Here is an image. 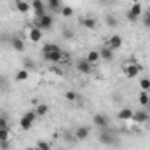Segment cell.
Wrapping results in <instances>:
<instances>
[{
    "instance_id": "12",
    "label": "cell",
    "mask_w": 150,
    "mask_h": 150,
    "mask_svg": "<svg viewBox=\"0 0 150 150\" xmlns=\"http://www.w3.org/2000/svg\"><path fill=\"white\" fill-rule=\"evenodd\" d=\"M42 37H44V32H42L38 26H35V25L28 30V38H30L32 42H40V40H42Z\"/></svg>"
},
{
    "instance_id": "17",
    "label": "cell",
    "mask_w": 150,
    "mask_h": 150,
    "mask_svg": "<svg viewBox=\"0 0 150 150\" xmlns=\"http://www.w3.org/2000/svg\"><path fill=\"white\" fill-rule=\"evenodd\" d=\"M16 9H18L21 14H26V12L32 11V5H30V2H26V0H16Z\"/></svg>"
},
{
    "instance_id": "30",
    "label": "cell",
    "mask_w": 150,
    "mask_h": 150,
    "mask_svg": "<svg viewBox=\"0 0 150 150\" xmlns=\"http://www.w3.org/2000/svg\"><path fill=\"white\" fill-rule=\"evenodd\" d=\"M140 87H142V91H150V79L147 77H143V79H140Z\"/></svg>"
},
{
    "instance_id": "11",
    "label": "cell",
    "mask_w": 150,
    "mask_h": 150,
    "mask_svg": "<svg viewBox=\"0 0 150 150\" xmlns=\"http://www.w3.org/2000/svg\"><path fill=\"white\" fill-rule=\"evenodd\" d=\"M74 133H75V138H77L79 142H82V140H87V138H89L91 129H89V126H79Z\"/></svg>"
},
{
    "instance_id": "21",
    "label": "cell",
    "mask_w": 150,
    "mask_h": 150,
    "mask_svg": "<svg viewBox=\"0 0 150 150\" xmlns=\"http://www.w3.org/2000/svg\"><path fill=\"white\" fill-rule=\"evenodd\" d=\"M86 59L93 65V63H98L100 61V51H89L87 52V56H86Z\"/></svg>"
},
{
    "instance_id": "16",
    "label": "cell",
    "mask_w": 150,
    "mask_h": 150,
    "mask_svg": "<svg viewBox=\"0 0 150 150\" xmlns=\"http://www.w3.org/2000/svg\"><path fill=\"white\" fill-rule=\"evenodd\" d=\"M133 115H134V110L131 108H122L117 112V119L119 120H133Z\"/></svg>"
},
{
    "instance_id": "28",
    "label": "cell",
    "mask_w": 150,
    "mask_h": 150,
    "mask_svg": "<svg viewBox=\"0 0 150 150\" xmlns=\"http://www.w3.org/2000/svg\"><path fill=\"white\" fill-rule=\"evenodd\" d=\"M28 77H30V72H28L26 68L16 72V80H28Z\"/></svg>"
},
{
    "instance_id": "38",
    "label": "cell",
    "mask_w": 150,
    "mask_h": 150,
    "mask_svg": "<svg viewBox=\"0 0 150 150\" xmlns=\"http://www.w3.org/2000/svg\"><path fill=\"white\" fill-rule=\"evenodd\" d=\"M4 126H9V120H7V115H0V127Z\"/></svg>"
},
{
    "instance_id": "39",
    "label": "cell",
    "mask_w": 150,
    "mask_h": 150,
    "mask_svg": "<svg viewBox=\"0 0 150 150\" xmlns=\"http://www.w3.org/2000/svg\"><path fill=\"white\" fill-rule=\"evenodd\" d=\"M100 2H101L103 5H112V4H115V2H117V0H100Z\"/></svg>"
},
{
    "instance_id": "27",
    "label": "cell",
    "mask_w": 150,
    "mask_h": 150,
    "mask_svg": "<svg viewBox=\"0 0 150 150\" xmlns=\"http://www.w3.org/2000/svg\"><path fill=\"white\" fill-rule=\"evenodd\" d=\"M59 14H61L63 18H72V16H74V9H72L70 5H63L61 11H59Z\"/></svg>"
},
{
    "instance_id": "6",
    "label": "cell",
    "mask_w": 150,
    "mask_h": 150,
    "mask_svg": "<svg viewBox=\"0 0 150 150\" xmlns=\"http://www.w3.org/2000/svg\"><path fill=\"white\" fill-rule=\"evenodd\" d=\"M93 124H94L96 127H100V129H108L110 120H108V117H107L105 113H94V115H93Z\"/></svg>"
},
{
    "instance_id": "18",
    "label": "cell",
    "mask_w": 150,
    "mask_h": 150,
    "mask_svg": "<svg viewBox=\"0 0 150 150\" xmlns=\"http://www.w3.org/2000/svg\"><path fill=\"white\" fill-rule=\"evenodd\" d=\"M47 7L51 12H59L63 4H61V0H47Z\"/></svg>"
},
{
    "instance_id": "24",
    "label": "cell",
    "mask_w": 150,
    "mask_h": 150,
    "mask_svg": "<svg viewBox=\"0 0 150 150\" xmlns=\"http://www.w3.org/2000/svg\"><path fill=\"white\" fill-rule=\"evenodd\" d=\"M63 140H65V142H68V143H74V142H77L75 133H74V131H70V129H65V131H63Z\"/></svg>"
},
{
    "instance_id": "13",
    "label": "cell",
    "mask_w": 150,
    "mask_h": 150,
    "mask_svg": "<svg viewBox=\"0 0 150 150\" xmlns=\"http://www.w3.org/2000/svg\"><path fill=\"white\" fill-rule=\"evenodd\" d=\"M107 45H108L110 49H113V51L120 49V47H122V37H120V35H117V33L112 35V37L107 40Z\"/></svg>"
},
{
    "instance_id": "37",
    "label": "cell",
    "mask_w": 150,
    "mask_h": 150,
    "mask_svg": "<svg viewBox=\"0 0 150 150\" xmlns=\"http://www.w3.org/2000/svg\"><path fill=\"white\" fill-rule=\"evenodd\" d=\"M0 150H11V142H9V140L0 142Z\"/></svg>"
},
{
    "instance_id": "8",
    "label": "cell",
    "mask_w": 150,
    "mask_h": 150,
    "mask_svg": "<svg viewBox=\"0 0 150 150\" xmlns=\"http://www.w3.org/2000/svg\"><path fill=\"white\" fill-rule=\"evenodd\" d=\"M140 72H142V67H140L138 63H129V61H127V65L124 67V74H126V77H129V79L138 77Z\"/></svg>"
},
{
    "instance_id": "40",
    "label": "cell",
    "mask_w": 150,
    "mask_h": 150,
    "mask_svg": "<svg viewBox=\"0 0 150 150\" xmlns=\"http://www.w3.org/2000/svg\"><path fill=\"white\" fill-rule=\"evenodd\" d=\"M28 150H38V149H37V147H35V149H28Z\"/></svg>"
},
{
    "instance_id": "41",
    "label": "cell",
    "mask_w": 150,
    "mask_h": 150,
    "mask_svg": "<svg viewBox=\"0 0 150 150\" xmlns=\"http://www.w3.org/2000/svg\"><path fill=\"white\" fill-rule=\"evenodd\" d=\"M58 150H63V149H58Z\"/></svg>"
},
{
    "instance_id": "4",
    "label": "cell",
    "mask_w": 150,
    "mask_h": 150,
    "mask_svg": "<svg viewBox=\"0 0 150 150\" xmlns=\"http://www.w3.org/2000/svg\"><path fill=\"white\" fill-rule=\"evenodd\" d=\"M52 23H54V18L51 16V14H44L42 18H38V19H35V26H38L42 32H45V30H51L52 28Z\"/></svg>"
},
{
    "instance_id": "31",
    "label": "cell",
    "mask_w": 150,
    "mask_h": 150,
    "mask_svg": "<svg viewBox=\"0 0 150 150\" xmlns=\"http://www.w3.org/2000/svg\"><path fill=\"white\" fill-rule=\"evenodd\" d=\"M65 98H67L68 101H72V103H75V101L79 100V94H77L75 91H67V93H65Z\"/></svg>"
},
{
    "instance_id": "10",
    "label": "cell",
    "mask_w": 150,
    "mask_h": 150,
    "mask_svg": "<svg viewBox=\"0 0 150 150\" xmlns=\"http://www.w3.org/2000/svg\"><path fill=\"white\" fill-rule=\"evenodd\" d=\"M11 47L14 51H18V52H23L26 45H25V40L19 37V35H12V38H11Z\"/></svg>"
},
{
    "instance_id": "32",
    "label": "cell",
    "mask_w": 150,
    "mask_h": 150,
    "mask_svg": "<svg viewBox=\"0 0 150 150\" xmlns=\"http://www.w3.org/2000/svg\"><path fill=\"white\" fill-rule=\"evenodd\" d=\"M11 38H12V35H11V33L2 32V33H0V44H9V45H11Z\"/></svg>"
},
{
    "instance_id": "1",
    "label": "cell",
    "mask_w": 150,
    "mask_h": 150,
    "mask_svg": "<svg viewBox=\"0 0 150 150\" xmlns=\"http://www.w3.org/2000/svg\"><path fill=\"white\" fill-rule=\"evenodd\" d=\"M45 61H51V63H68V54L63 52L61 49L59 51H54V52H47V54H42Z\"/></svg>"
},
{
    "instance_id": "35",
    "label": "cell",
    "mask_w": 150,
    "mask_h": 150,
    "mask_svg": "<svg viewBox=\"0 0 150 150\" xmlns=\"http://www.w3.org/2000/svg\"><path fill=\"white\" fill-rule=\"evenodd\" d=\"M72 37H74V32H72V28L65 26V28H63V38H67V40H68V38H72Z\"/></svg>"
},
{
    "instance_id": "25",
    "label": "cell",
    "mask_w": 150,
    "mask_h": 150,
    "mask_svg": "<svg viewBox=\"0 0 150 150\" xmlns=\"http://www.w3.org/2000/svg\"><path fill=\"white\" fill-rule=\"evenodd\" d=\"M9 89H11V84H9V80H7V77L0 75V93H7Z\"/></svg>"
},
{
    "instance_id": "29",
    "label": "cell",
    "mask_w": 150,
    "mask_h": 150,
    "mask_svg": "<svg viewBox=\"0 0 150 150\" xmlns=\"http://www.w3.org/2000/svg\"><path fill=\"white\" fill-rule=\"evenodd\" d=\"M105 23H107V26H110V28H117V26H119V21H117L115 16H107Z\"/></svg>"
},
{
    "instance_id": "9",
    "label": "cell",
    "mask_w": 150,
    "mask_h": 150,
    "mask_svg": "<svg viewBox=\"0 0 150 150\" xmlns=\"http://www.w3.org/2000/svg\"><path fill=\"white\" fill-rule=\"evenodd\" d=\"M75 67H77V70H79L80 74H84V75H89L91 72H93V67H91V63H89L86 58H80V59H77Z\"/></svg>"
},
{
    "instance_id": "7",
    "label": "cell",
    "mask_w": 150,
    "mask_h": 150,
    "mask_svg": "<svg viewBox=\"0 0 150 150\" xmlns=\"http://www.w3.org/2000/svg\"><path fill=\"white\" fill-rule=\"evenodd\" d=\"M30 5H32V11H33V14H35V19L42 18V16L45 14V4H44L42 0H32Z\"/></svg>"
},
{
    "instance_id": "36",
    "label": "cell",
    "mask_w": 150,
    "mask_h": 150,
    "mask_svg": "<svg viewBox=\"0 0 150 150\" xmlns=\"http://www.w3.org/2000/svg\"><path fill=\"white\" fill-rule=\"evenodd\" d=\"M25 68L26 70H35V63L32 59H25Z\"/></svg>"
},
{
    "instance_id": "14",
    "label": "cell",
    "mask_w": 150,
    "mask_h": 150,
    "mask_svg": "<svg viewBox=\"0 0 150 150\" xmlns=\"http://www.w3.org/2000/svg\"><path fill=\"white\" fill-rule=\"evenodd\" d=\"M133 120L138 122V124H145V122L150 120V115L145 110H138V112H134V115H133Z\"/></svg>"
},
{
    "instance_id": "23",
    "label": "cell",
    "mask_w": 150,
    "mask_h": 150,
    "mask_svg": "<svg viewBox=\"0 0 150 150\" xmlns=\"http://www.w3.org/2000/svg\"><path fill=\"white\" fill-rule=\"evenodd\" d=\"M49 112V107H47V103H38L37 108H35V113H37V117H44L45 113Z\"/></svg>"
},
{
    "instance_id": "3",
    "label": "cell",
    "mask_w": 150,
    "mask_h": 150,
    "mask_svg": "<svg viewBox=\"0 0 150 150\" xmlns=\"http://www.w3.org/2000/svg\"><path fill=\"white\" fill-rule=\"evenodd\" d=\"M35 119H37V113H35V110L26 112L23 117H21V119H19V127H21L23 131H30V129L33 127Z\"/></svg>"
},
{
    "instance_id": "15",
    "label": "cell",
    "mask_w": 150,
    "mask_h": 150,
    "mask_svg": "<svg viewBox=\"0 0 150 150\" xmlns=\"http://www.w3.org/2000/svg\"><path fill=\"white\" fill-rule=\"evenodd\" d=\"M100 59H103V61H112L113 59V49H110L108 45L101 47V49H100Z\"/></svg>"
},
{
    "instance_id": "22",
    "label": "cell",
    "mask_w": 150,
    "mask_h": 150,
    "mask_svg": "<svg viewBox=\"0 0 150 150\" xmlns=\"http://www.w3.org/2000/svg\"><path fill=\"white\" fill-rule=\"evenodd\" d=\"M138 101H140V105H143V107H150V96L147 94V91H142V93H140Z\"/></svg>"
},
{
    "instance_id": "20",
    "label": "cell",
    "mask_w": 150,
    "mask_h": 150,
    "mask_svg": "<svg viewBox=\"0 0 150 150\" xmlns=\"http://www.w3.org/2000/svg\"><path fill=\"white\" fill-rule=\"evenodd\" d=\"M61 47L58 45V44H54V42H47V44H44V47H42V54H47V52H54V51H59Z\"/></svg>"
},
{
    "instance_id": "2",
    "label": "cell",
    "mask_w": 150,
    "mask_h": 150,
    "mask_svg": "<svg viewBox=\"0 0 150 150\" xmlns=\"http://www.w3.org/2000/svg\"><path fill=\"white\" fill-rule=\"evenodd\" d=\"M98 140H100V143H103V145H107V147H115L117 142H119L110 129H101L100 134H98Z\"/></svg>"
},
{
    "instance_id": "5",
    "label": "cell",
    "mask_w": 150,
    "mask_h": 150,
    "mask_svg": "<svg viewBox=\"0 0 150 150\" xmlns=\"http://www.w3.org/2000/svg\"><path fill=\"white\" fill-rule=\"evenodd\" d=\"M142 14H143L142 4H140V2H134V4L131 5V9L127 11V19H129V21H138V19L142 18Z\"/></svg>"
},
{
    "instance_id": "26",
    "label": "cell",
    "mask_w": 150,
    "mask_h": 150,
    "mask_svg": "<svg viewBox=\"0 0 150 150\" xmlns=\"http://www.w3.org/2000/svg\"><path fill=\"white\" fill-rule=\"evenodd\" d=\"M9 136H11V127H9V126H4V127H0V142H5V140H9Z\"/></svg>"
},
{
    "instance_id": "33",
    "label": "cell",
    "mask_w": 150,
    "mask_h": 150,
    "mask_svg": "<svg viewBox=\"0 0 150 150\" xmlns=\"http://www.w3.org/2000/svg\"><path fill=\"white\" fill-rule=\"evenodd\" d=\"M37 149L38 150H51V143L45 140H38L37 142Z\"/></svg>"
},
{
    "instance_id": "19",
    "label": "cell",
    "mask_w": 150,
    "mask_h": 150,
    "mask_svg": "<svg viewBox=\"0 0 150 150\" xmlns=\"http://www.w3.org/2000/svg\"><path fill=\"white\" fill-rule=\"evenodd\" d=\"M82 25H84L86 28H89V30H94V28L98 26V21H96L94 18L87 16V18H82Z\"/></svg>"
},
{
    "instance_id": "34",
    "label": "cell",
    "mask_w": 150,
    "mask_h": 150,
    "mask_svg": "<svg viewBox=\"0 0 150 150\" xmlns=\"http://www.w3.org/2000/svg\"><path fill=\"white\" fill-rule=\"evenodd\" d=\"M143 26L145 28H150V9L145 11V14H143Z\"/></svg>"
}]
</instances>
